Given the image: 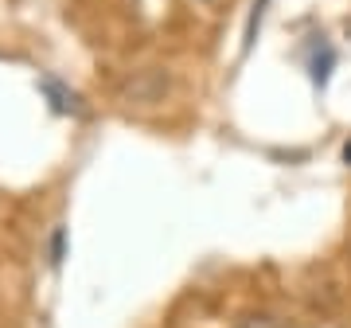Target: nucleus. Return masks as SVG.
I'll return each mask as SVG.
<instances>
[{
  "label": "nucleus",
  "mask_w": 351,
  "mask_h": 328,
  "mask_svg": "<svg viewBox=\"0 0 351 328\" xmlns=\"http://www.w3.org/2000/svg\"><path fill=\"white\" fill-rule=\"evenodd\" d=\"M328 67H332V47H328V43H320V51H316V59H313L316 86H324V82H328Z\"/></svg>",
  "instance_id": "3"
},
{
  "label": "nucleus",
  "mask_w": 351,
  "mask_h": 328,
  "mask_svg": "<svg viewBox=\"0 0 351 328\" xmlns=\"http://www.w3.org/2000/svg\"><path fill=\"white\" fill-rule=\"evenodd\" d=\"M343 161H348V164H351V141H348V149H343Z\"/></svg>",
  "instance_id": "4"
},
{
  "label": "nucleus",
  "mask_w": 351,
  "mask_h": 328,
  "mask_svg": "<svg viewBox=\"0 0 351 328\" xmlns=\"http://www.w3.org/2000/svg\"><path fill=\"white\" fill-rule=\"evenodd\" d=\"M265 4H269V0H254V4H250V20H246V39H242V51L254 47V36H258L262 16H265Z\"/></svg>",
  "instance_id": "1"
},
{
  "label": "nucleus",
  "mask_w": 351,
  "mask_h": 328,
  "mask_svg": "<svg viewBox=\"0 0 351 328\" xmlns=\"http://www.w3.org/2000/svg\"><path fill=\"white\" fill-rule=\"evenodd\" d=\"M234 328H289V325L281 316H269V313H246V316H239Z\"/></svg>",
  "instance_id": "2"
}]
</instances>
